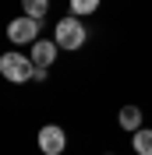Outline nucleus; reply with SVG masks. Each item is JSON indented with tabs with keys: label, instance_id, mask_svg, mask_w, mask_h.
<instances>
[{
	"label": "nucleus",
	"instance_id": "obj_1",
	"mask_svg": "<svg viewBox=\"0 0 152 155\" xmlns=\"http://www.w3.org/2000/svg\"><path fill=\"white\" fill-rule=\"evenodd\" d=\"M85 39H88V32H85V25H81V18H60L57 21V28H53V42H57L60 49H81L85 46Z\"/></svg>",
	"mask_w": 152,
	"mask_h": 155
},
{
	"label": "nucleus",
	"instance_id": "obj_2",
	"mask_svg": "<svg viewBox=\"0 0 152 155\" xmlns=\"http://www.w3.org/2000/svg\"><path fill=\"white\" fill-rule=\"evenodd\" d=\"M0 74L14 85H21V81L36 78V64H32V57H21V53H4L0 57Z\"/></svg>",
	"mask_w": 152,
	"mask_h": 155
},
{
	"label": "nucleus",
	"instance_id": "obj_3",
	"mask_svg": "<svg viewBox=\"0 0 152 155\" xmlns=\"http://www.w3.org/2000/svg\"><path fill=\"white\" fill-rule=\"evenodd\" d=\"M7 39L11 42H18V46H29V42H39V21L29 18V14H21V18H11L7 21Z\"/></svg>",
	"mask_w": 152,
	"mask_h": 155
},
{
	"label": "nucleus",
	"instance_id": "obj_4",
	"mask_svg": "<svg viewBox=\"0 0 152 155\" xmlns=\"http://www.w3.org/2000/svg\"><path fill=\"white\" fill-rule=\"evenodd\" d=\"M64 148H67V134H64V127H57V124L39 127V152H43V155H60Z\"/></svg>",
	"mask_w": 152,
	"mask_h": 155
},
{
	"label": "nucleus",
	"instance_id": "obj_5",
	"mask_svg": "<svg viewBox=\"0 0 152 155\" xmlns=\"http://www.w3.org/2000/svg\"><path fill=\"white\" fill-rule=\"evenodd\" d=\"M57 42L53 39H39V42H32V64L36 67H50L53 60H57Z\"/></svg>",
	"mask_w": 152,
	"mask_h": 155
},
{
	"label": "nucleus",
	"instance_id": "obj_6",
	"mask_svg": "<svg viewBox=\"0 0 152 155\" xmlns=\"http://www.w3.org/2000/svg\"><path fill=\"white\" fill-rule=\"evenodd\" d=\"M117 124H120L124 130L138 134V130H142V109H138V106H124L120 113H117Z\"/></svg>",
	"mask_w": 152,
	"mask_h": 155
},
{
	"label": "nucleus",
	"instance_id": "obj_7",
	"mask_svg": "<svg viewBox=\"0 0 152 155\" xmlns=\"http://www.w3.org/2000/svg\"><path fill=\"white\" fill-rule=\"evenodd\" d=\"M131 148H134V152H138V155H152V127H142V130L134 134Z\"/></svg>",
	"mask_w": 152,
	"mask_h": 155
},
{
	"label": "nucleus",
	"instance_id": "obj_8",
	"mask_svg": "<svg viewBox=\"0 0 152 155\" xmlns=\"http://www.w3.org/2000/svg\"><path fill=\"white\" fill-rule=\"evenodd\" d=\"M21 7H25V14L36 21H43V14L50 11V0H21Z\"/></svg>",
	"mask_w": 152,
	"mask_h": 155
},
{
	"label": "nucleus",
	"instance_id": "obj_9",
	"mask_svg": "<svg viewBox=\"0 0 152 155\" xmlns=\"http://www.w3.org/2000/svg\"><path fill=\"white\" fill-rule=\"evenodd\" d=\"M103 0H71V11H74V18H85V14H95Z\"/></svg>",
	"mask_w": 152,
	"mask_h": 155
}]
</instances>
